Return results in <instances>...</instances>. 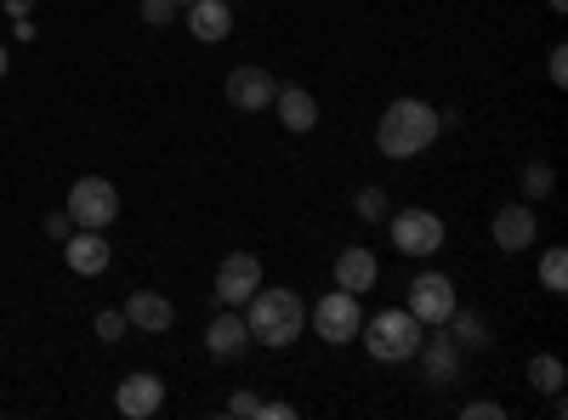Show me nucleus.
<instances>
[{"instance_id":"obj_1","label":"nucleus","mask_w":568,"mask_h":420,"mask_svg":"<svg viewBox=\"0 0 568 420\" xmlns=\"http://www.w3.org/2000/svg\"><path fill=\"white\" fill-rule=\"evenodd\" d=\"M438 143V109L420 103V98H393L375 120V148L387 160H415Z\"/></svg>"},{"instance_id":"obj_2","label":"nucleus","mask_w":568,"mask_h":420,"mask_svg":"<svg viewBox=\"0 0 568 420\" xmlns=\"http://www.w3.org/2000/svg\"><path fill=\"white\" fill-rule=\"evenodd\" d=\"M245 324H251V341H262V347H273V352H284V347H296L302 341V330H307V307H302V296L296 290H256L251 301H245Z\"/></svg>"},{"instance_id":"obj_3","label":"nucleus","mask_w":568,"mask_h":420,"mask_svg":"<svg viewBox=\"0 0 568 420\" xmlns=\"http://www.w3.org/2000/svg\"><path fill=\"white\" fill-rule=\"evenodd\" d=\"M420 336H426V324H420L409 307L375 313V318H364V330H358V341H364V352H369L375 363H409L415 347H420Z\"/></svg>"},{"instance_id":"obj_4","label":"nucleus","mask_w":568,"mask_h":420,"mask_svg":"<svg viewBox=\"0 0 568 420\" xmlns=\"http://www.w3.org/2000/svg\"><path fill=\"white\" fill-rule=\"evenodd\" d=\"M358 330H364V307L353 290H329L313 301V336L324 347H347V341H358Z\"/></svg>"},{"instance_id":"obj_5","label":"nucleus","mask_w":568,"mask_h":420,"mask_svg":"<svg viewBox=\"0 0 568 420\" xmlns=\"http://www.w3.org/2000/svg\"><path fill=\"white\" fill-rule=\"evenodd\" d=\"M120 216V194H114V182L109 176H80L74 188H69V222L74 227H109Z\"/></svg>"},{"instance_id":"obj_6","label":"nucleus","mask_w":568,"mask_h":420,"mask_svg":"<svg viewBox=\"0 0 568 420\" xmlns=\"http://www.w3.org/2000/svg\"><path fill=\"white\" fill-rule=\"evenodd\" d=\"M387 227H393V245H398L404 256H438V250H444V216L420 211V205L393 211Z\"/></svg>"},{"instance_id":"obj_7","label":"nucleus","mask_w":568,"mask_h":420,"mask_svg":"<svg viewBox=\"0 0 568 420\" xmlns=\"http://www.w3.org/2000/svg\"><path fill=\"white\" fill-rule=\"evenodd\" d=\"M256 290H262V262L251 250H227L222 267H216V301L222 307H245Z\"/></svg>"},{"instance_id":"obj_8","label":"nucleus","mask_w":568,"mask_h":420,"mask_svg":"<svg viewBox=\"0 0 568 420\" xmlns=\"http://www.w3.org/2000/svg\"><path fill=\"white\" fill-rule=\"evenodd\" d=\"M460 347L449 341V330L438 324V336H420V347H415V358L409 363H420V381L426 387H455L460 381Z\"/></svg>"},{"instance_id":"obj_9","label":"nucleus","mask_w":568,"mask_h":420,"mask_svg":"<svg viewBox=\"0 0 568 420\" xmlns=\"http://www.w3.org/2000/svg\"><path fill=\"white\" fill-rule=\"evenodd\" d=\"M460 307L455 285H449V273H420L415 285H409V313L426 324V330H438V324Z\"/></svg>"},{"instance_id":"obj_10","label":"nucleus","mask_w":568,"mask_h":420,"mask_svg":"<svg viewBox=\"0 0 568 420\" xmlns=\"http://www.w3.org/2000/svg\"><path fill=\"white\" fill-rule=\"evenodd\" d=\"M489 233H495V250L524 256V250H535V239H540V216H535V205H500L495 222H489Z\"/></svg>"},{"instance_id":"obj_11","label":"nucleus","mask_w":568,"mask_h":420,"mask_svg":"<svg viewBox=\"0 0 568 420\" xmlns=\"http://www.w3.org/2000/svg\"><path fill=\"white\" fill-rule=\"evenodd\" d=\"M273 91H278V80L262 69V63H240L227 74V103L240 109V114H262V109H273Z\"/></svg>"},{"instance_id":"obj_12","label":"nucleus","mask_w":568,"mask_h":420,"mask_svg":"<svg viewBox=\"0 0 568 420\" xmlns=\"http://www.w3.org/2000/svg\"><path fill=\"white\" fill-rule=\"evenodd\" d=\"M205 352H211L216 363H240V358L251 352V324H245V313H240V307H227V313H216V318H211V330H205Z\"/></svg>"},{"instance_id":"obj_13","label":"nucleus","mask_w":568,"mask_h":420,"mask_svg":"<svg viewBox=\"0 0 568 420\" xmlns=\"http://www.w3.org/2000/svg\"><path fill=\"white\" fill-rule=\"evenodd\" d=\"M114 409H120L125 420H154V414L165 409V381H160V376H149V369H136V376H125V381H120Z\"/></svg>"},{"instance_id":"obj_14","label":"nucleus","mask_w":568,"mask_h":420,"mask_svg":"<svg viewBox=\"0 0 568 420\" xmlns=\"http://www.w3.org/2000/svg\"><path fill=\"white\" fill-rule=\"evenodd\" d=\"M63 262H69V273H80V278H98V273H109L114 250H109V239H103L98 227H74L69 239H63Z\"/></svg>"},{"instance_id":"obj_15","label":"nucleus","mask_w":568,"mask_h":420,"mask_svg":"<svg viewBox=\"0 0 568 420\" xmlns=\"http://www.w3.org/2000/svg\"><path fill=\"white\" fill-rule=\"evenodd\" d=\"M125 324L131 330H142V336H165L171 324H176V307L160 296V290H136V296H125Z\"/></svg>"},{"instance_id":"obj_16","label":"nucleus","mask_w":568,"mask_h":420,"mask_svg":"<svg viewBox=\"0 0 568 420\" xmlns=\"http://www.w3.org/2000/svg\"><path fill=\"white\" fill-rule=\"evenodd\" d=\"M375 278H382V262H375V250L364 245H347L336 256V290H353V296H369Z\"/></svg>"},{"instance_id":"obj_17","label":"nucleus","mask_w":568,"mask_h":420,"mask_svg":"<svg viewBox=\"0 0 568 420\" xmlns=\"http://www.w3.org/2000/svg\"><path fill=\"white\" fill-rule=\"evenodd\" d=\"M273 109H278L284 131H313L318 125V98H313L307 85H278L273 91Z\"/></svg>"},{"instance_id":"obj_18","label":"nucleus","mask_w":568,"mask_h":420,"mask_svg":"<svg viewBox=\"0 0 568 420\" xmlns=\"http://www.w3.org/2000/svg\"><path fill=\"white\" fill-rule=\"evenodd\" d=\"M444 330H449V341H455L460 352H484V347L495 341V330H489V318H484L478 307H455V313L444 318Z\"/></svg>"},{"instance_id":"obj_19","label":"nucleus","mask_w":568,"mask_h":420,"mask_svg":"<svg viewBox=\"0 0 568 420\" xmlns=\"http://www.w3.org/2000/svg\"><path fill=\"white\" fill-rule=\"evenodd\" d=\"M187 29H194V40L216 45V40L233 34V7L227 0H194V7H187Z\"/></svg>"},{"instance_id":"obj_20","label":"nucleus","mask_w":568,"mask_h":420,"mask_svg":"<svg viewBox=\"0 0 568 420\" xmlns=\"http://www.w3.org/2000/svg\"><path fill=\"white\" fill-rule=\"evenodd\" d=\"M562 381H568V369H562L557 352H535V358H529V387H535V392L551 398V392H562Z\"/></svg>"},{"instance_id":"obj_21","label":"nucleus","mask_w":568,"mask_h":420,"mask_svg":"<svg viewBox=\"0 0 568 420\" xmlns=\"http://www.w3.org/2000/svg\"><path fill=\"white\" fill-rule=\"evenodd\" d=\"M353 211H358V222H387V216H393L387 188H375V182H369V188H358V194H353Z\"/></svg>"},{"instance_id":"obj_22","label":"nucleus","mask_w":568,"mask_h":420,"mask_svg":"<svg viewBox=\"0 0 568 420\" xmlns=\"http://www.w3.org/2000/svg\"><path fill=\"white\" fill-rule=\"evenodd\" d=\"M551 188H557V171L546 160H529L524 165V199H551Z\"/></svg>"},{"instance_id":"obj_23","label":"nucleus","mask_w":568,"mask_h":420,"mask_svg":"<svg viewBox=\"0 0 568 420\" xmlns=\"http://www.w3.org/2000/svg\"><path fill=\"white\" fill-rule=\"evenodd\" d=\"M540 285L551 296H568V250H546L540 256Z\"/></svg>"},{"instance_id":"obj_24","label":"nucleus","mask_w":568,"mask_h":420,"mask_svg":"<svg viewBox=\"0 0 568 420\" xmlns=\"http://www.w3.org/2000/svg\"><path fill=\"white\" fill-rule=\"evenodd\" d=\"M91 330H98V341H120L131 324H125V313L120 307H109V313H98V324H91Z\"/></svg>"},{"instance_id":"obj_25","label":"nucleus","mask_w":568,"mask_h":420,"mask_svg":"<svg viewBox=\"0 0 568 420\" xmlns=\"http://www.w3.org/2000/svg\"><path fill=\"white\" fill-rule=\"evenodd\" d=\"M227 414H233V420H262V398H256V392H233V398H227Z\"/></svg>"},{"instance_id":"obj_26","label":"nucleus","mask_w":568,"mask_h":420,"mask_svg":"<svg viewBox=\"0 0 568 420\" xmlns=\"http://www.w3.org/2000/svg\"><path fill=\"white\" fill-rule=\"evenodd\" d=\"M171 12H176L171 0H142V23H154V29H165V23H171Z\"/></svg>"},{"instance_id":"obj_27","label":"nucleus","mask_w":568,"mask_h":420,"mask_svg":"<svg viewBox=\"0 0 568 420\" xmlns=\"http://www.w3.org/2000/svg\"><path fill=\"white\" fill-rule=\"evenodd\" d=\"M460 414H466V420H506V409H500V403H489V398H478V403H466Z\"/></svg>"},{"instance_id":"obj_28","label":"nucleus","mask_w":568,"mask_h":420,"mask_svg":"<svg viewBox=\"0 0 568 420\" xmlns=\"http://www.w3.org/2000/svg\"><path fill=\"white\" fill-rule=\"evenodd\" d=\"M551 85H568V45H551Z\"/></svg>"},{"instance_id":"obj_29","label":"nucleus","mask_w":568,"mask_h":420,"mask_svg":"<svg viewBox=\"0 0 568 420\" xmlns=\"http://www.w3.org/2000/svg\"><path fill=\"white\" fill-rule=\"evenodd\" d=\"M45 233H52V239H69V233H74L69 211H52V216H45Z\"/></svg>"},{"instance_id":"obj_30","label":"nucleus","mask_w":568,"mask_h":420,"mask_svg":"<svg viewBox=\"0 0 568 420\" xmlns=\"http://www.w3.org/2000/svg\"><path fill=\"white\" fill-rule=\"evenodd\" d=\"M267 420H296V403H262Z\"/></svg>"},{"instance_id":"obj_31","label":"nucleus","mask_w":568,"mask_h":420,"mask_svg":"<svg viewBox=\"0 0 568 420\" xmlns=\"http://www.w3.org/2000/svg\"><path fill=\"white\" fill-rule=\"evenodd\" d=\"M12 34L18 40H34V18H12Z\"/></svg>"},{"instance_id":"obj_32","label":"nucleus","mask_w":568,"mask_h":420,"mask_svg":"<svg viewBox=\"0 0 568 420\" xmlns=\"http://www.w3.org/2000/svg\"><path fill=\"white\" fill-rule=\"evenodd\" d=\"M34 12V0H7V18H29Z\"/></svg>"},{"instance_id":"obj_33","label":"nucleus","mask_w":568,"mask_h":420,"mask_svg":"<svg viewBox=\"0 0 568 420\" xmlns=\"http://www.w3.org/2000/svg\"><path fill=\"white\" fill-rule=\"evenodd\" d=\"M546 7H551V12H568V0H546Z\"/></svg>"},{"instance_id":"obj_34","label":"nucleus","mask_w":568,"mask_h":420,"mask_svg":"<svg viewBox=\"0 0 568 420\" xmlns=\"http://www.w3.org/2000/svg\"><path fill=\"white\" fill-rule=\"evenodd\" d=\"M0 74H7V45H0Z\"/></svg>"},{"instance_id":"obj_35","label":"nucleus","mask_w":568,"mask_h":420,"mask_svg":"<svg viewBox=\"0 0 568 420\" xmlns=\"http://www.w3.org/2000/svg\"><path fill=\"white\" fill-rule=\"evenodd\" d=\"M171 7H194V0H171Z\"/></svg>"}]
</instances>
